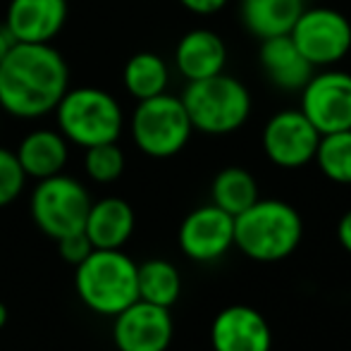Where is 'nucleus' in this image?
<instances>
[{
	"instance_id": "nucleus-1",
	"label": "nucleus",
	"mask_w": 351,
	"mask_h": 351,
	"mask_svg": "<svg viewBox=\"0 0 351 351\" xmlns=\"http://www.w3.org/2000/svg\"><path fill=\"white\" fill-rule=\"evenodd\" d=\"M67 88L70 67L51 43H14L0 62V110L8 115H48Z\"/></svg>"
},
{
	"instance_id": "nucleus-2",
	"label": "nucleus",
	"mask_w": 351,
	"mask_h": 351,
	"mask_svg": "<svg viewBox=\"0 0 351 351\" xmlns=\"http://www.w3.org/2000/svg\"><path fill=\"white\" fill-rule=\"evenodd\" d=\"M304 220L291 204L280 199H258L234 215V246L251 261L278 263L299 249Z\"/></svg>"
},
{
	"instance_id": "nucleus-3",
	"label": "nucleus",
	"mask_w": 351,
	"mask_h": 351,
	"mask_svg": "<svg viewBox=\"0 0 351 351\" xmlns=\"http://www.w3.org/2000/svg\"><path fill=\"white\" fill-rule=\"evenodd\" d=\"M74 287L88 311L115 318L139 299V265L122 249H93L77 265Z\"/></svg>"
},
{
	"instance_id": "nucleus-4",
	"label": "nucleus",
	"mask_w": 351,
	"mask_h": 351,
	"mask_svg": "<svg viewBox=\"0 0 351 351\" xmlns=\"http://www.w3.org/2000/svg\"><path fill=\"white\" fill-rule=\"evenodd\" d=\"M180 98L194 132H204L210 136H225L241 130L254 110V101L246 84L225 72L199 79V82H186L184 93Z\"/></svg>"
},
{
	"instance_id": "nucleus-5",
	"label": "nucleus",
	"mask_w": 351,
	"mask_h": 351,
	"mask_svg": "<svg viewBox=\"0 0 351 351\" xmlns=\"http://www.w3.org/2000/svg\"><path fill=\"white\" fill-rule=\"evenodd\" d=\"M53 112L58 132L67 143L82 148L117 141L125 130V115L117 98L96 86L67 88Z\"/></svg>"
},
{
	"instance_id": "nucleus-6",
	"label": "nucleus",
	"mask_w": 351,
	"mask_h": 351,
	"mask_svg": "<svg viewBox=\"0 0 351 351\" xmlns=\"http://www.w3.org/2000/svg\"><path fill=\"white\" fill-rule=\"evenodd\" d=\"M132 139L148 158H172L189 143L194 127L180 96L158 93L136 101L130 120Z\"/></svg>"
},
{
	"instance_id": "nucleus-7",
	"label": "nucleus",
	"mask_w": 351,
	"mask_h": 351,
	"mask_svg": "<svg viewBox=\"0 0 351 351\" xmlns=\"http://www.w3.org/2000/svg\"><path fill=\"white\" fill-rule=\"evenodd\" d=\"M88 208H91V196L86 186L62 172L38 180L29 201L34 225L56 241L74 232H82Z\"/></svg>"
},
{
	"instance_id": "nucleus-8",
	"label": "nucleus",
	"mask_w": 351,
	"mask_h": 351,
	"mask_svg": "<svg viewBox=\"0 0 351 351\" xmlns=\"http://www.w3.org/2000/svg\"><path fill=\"white\" fill-rule=\"evenodd\" d=\"M289 38L315 70L337 67L351 53V22L335 8L304 5Z\"/></svg>"
},
{
	"instance_id": "nucleus-9",
	"label": "nucleus",
	"mask_w": 351,
	"mask_h": 351,
	"mask_svg": "<svg viewBox=\"0 0 351 351\" xmlns=\"http://www.w3.org/2000/svg\"><path fill=\"white\" fill-rule=\"evenodd\" d=\"M299 93V110L318 134L351 130V72L339 67L315 70Z\"/></svg>"
},
{
	"instance_id": "nucleus-10",
	"label": "nucleus",
	"mask_w": 351,
	"mask_h": 351,
	"mask_svg": "<svg viewBox=\"0 0 351 351\" xmlns=\"http://www.w3.org/2000/svg\"><path fill=\"white\" fill-rule=\"evenodd\" d=\"M318 141V130L299 108H287L270 115L261 134L265 158L282 170H299L313 162Z\"/></svg>"
},
{
	"instance_id": "nucleus-11",
	"label": "nucleus",
	"mask_w": 351,
	"mask_h": 351,
	"mask_svg": "<svg viewBox=\"0 0 351 351\" xmlns=\"http://www.w3.org/2000/svg\"><path fill=\"white\" fill-rule=\"evenodd\" d=\"M175 337L170 308L136 299L115 315L112 342L117 351H167Z\"/></svg>"
},
{
	"instance_id": "nucleus-12",
	"label": "nucleus",
	"mask_w": 351,
	"mask_h": 351,
	"mask_svg": "<svg viewBox=\"0 0 351 351\" xmlns=\"http://www.w3.org/2000/svg\"><path fill=\"white\" fill-rule=\"evenodd\" d=\"M180 249L196 263H213L234 246V215L215 204L199 206L182 220Z\"/></svg>"
},
{
	"instance_id": "nucleus-13",
	"label": "nucleus",
	"mask_w": 351,
	"mask_h": 351,
	"mask_svg": "<svg viewBox=\"0 0 351 351\" xmlns=\"http://www.w3.org/2000/svg\"><path fill=\"white\" fill-rule=\"evenodd\" d=\"M213 351H270L273 332L263 313L251 306H227L213 318Z\"/></svg>"
},
{
	"instance_id": "nucleus-14",
	"label": "nucleus",
	"mask_w": 351,
	"mask_h": 351,
	"mask_svg": "<svg viewBox=\"0 0 351 351\" xmlns=\"http://www.w3.org/2000/svg\"><path fill=\"white\" fill-rule=\"evenodd\" d=\"M67 22V0H10L5 29L17 43H51Z\"/></svg>"
},
{
	"instance_id": "nucleus-15",
	"label": "nucleus",
	"mask_w": 351,
	"mask_h": 351,
	"mask_svg": "<svg viewBox=\"0 0 351 351\" xmlns=\"http://www.w3.org/2000/svg\"><path fill=\"white\" fill-rule=\"evenodd\" d=\"M258 65L270 86L287 93H299L306 86V82L311 79V74L315 72V67L294 46L289 34L261 41Z\"/></svg>"
},
{
	"instance_id": "nucleus-16",
	"label": "nucleus",
	"mask_w": 351,
	"mask_h": 351,
	"mask_svg": "<svg viewBox=\"0 0 351 351\" xmlns=\"http://www.w3.org/2000/svg\"><path fill=\"white\" fill-rule=\"evenodd\" d=\"M227 46L213 29H191L175 46V67L186 82L208 79L225 72Z\"/></svg>"
},
{
	"instance_id": "nucleus-17",
	"label": "nucleus",
	"mask_w": 351,
	"mask_h": 351,
	"mask_svg": "<svg viewBox=\"0 0 351 351\" xmlns=\"http://www.w3.org/2000/svg\"><path fill=\"white\" fill-rule=\"evenodd\" d=\"M134 208L125 199L108 196L93 204L86 213L84 234L93 244V249H122L134 234Z\"/></svg>"
},
{
	"instance_id": "nucleus-18",
	"label": "nucleus",
	"mask_w": 351,
	"mask_h": 351,
	"mask_svg": "<svg viewBox=\"0 0 351 351\" xmlns=\"http://www.w3.org/2000/svg\"><path fill=\"white\" fill-rule=\"evenodd\" d=\"M14 156H17L24 175L38 182L46 177L60 175L65 170L70 146L58 130H34L19 141Z\"/></svg>"
},
{
	"instance_id": "nucleus-19",
	"label": "nucleus",
	"mask_w": 351,
	"mask_h": 351,
	"mask_svg": "<svg viewBox=\"0 0 351 351\" xmlns=\"http://www.w3.org/2000/svg\"><path fill=\"white\" fill-rule=\"evenodd\" d=\"M301 10V0H239L241 27L258 41L289 34Z\"/></svg>"
},
{
	"instance_id": "nucleus-20",
	"label": "nucleus",
	"mask_w": 351,
	"mask_h": 351,
	"mask_svg": "<svg viewBox=\"0 0 351 351\" xmlns=\"http://www.w3.org/2000/svg\"><path fill=\"white\" fill-rule=\"evenodd\" d=\"M122 82L132 98L143 101V98H153L158 93L167 91L170 84V67L158 53L141 51L127 60L125 72H122Z\"/></svg>"
},
{
	"instance_id": "nucleus-21",
	"label": "nucleus",
	"mask_w": 351,
	"mask_h": 351,
	"mask_svg": "<svg viewBox=\"0 0 351 351\" xmlns=\"http://www.w3.org/2000/svg\"><path fill=\"white\" fill-rule=\"evenodd\" d=\"M210 204H215L217 208H222L230 215H239L249 206H254L258 196V182L244 167H225L215 175L210 184Z\"/></svg>"
},
{
	"instance_id": "nucleus-22",
	"label": "nucleus",
	"mask_w": 351,
	"mask_h": 351,
	"mask_svg": "<svg viewBox=\"0 0 351 351\" xmlns=\"http://www.w3.org/2000/svg\"><path fill=\"white\" fill-rule=\"evenodd\" d=\"M182 294V275L170 261L151 258L139 265V299L170 308Z\"/></svg>"
},
{
	"instance_id": "nucleus-23",
	"label": "nucleus",
	"mask_w": 351,
	"mask_h": 351,
	"mask_svg": "<svg viewBox=\"0 0 351 351\" xmlns=\"http://www.w3.org/2000/svg\"><path fill=\"white\" fill-rule=\"evenodd\" d=\"M313 160L330 182L351 184V130L320 134Z\"/></svg>"
},
{
	"instance_id": "nucleus-24",
	"label": "nucleus",
	"mask_w": 351,
	"mask_h": 351,
	"mask_svg": "<svg viewBox=\"0 0 351 351\" xmlns=\"http://www.w3.org/2000/svg\"><path fill=\"white\" fill-rule=\"evenodd\" d=\"M84 170L98 184H110L117 182L125 172V153L117 146V141L98 143V146L84 148Z\"/></svg>"
},
{
	"instance_id": "nucleus-25",
	"label": "nucleus",
	"mask_w": 351,
	"mask_h": 351,
	"mask_svg": "<svg viewBox=\"0 0 351 351\" xmlns=\"http://www.w3.org/2000/svg\"><path fill=\"white\" fill-rule=\"evenodd\" d=\"M24 184H27V175L14 151L0 146V208L14 204L24 191Z\"/></svg>"
},
{
	"instance_id": "nucleus-26",
	"label": "nucleus",
	"mask_w": 351,
	"mask_h": 351,
	"mask_svg": "<svg viewBox=\"0 0 351 351\" xmlns=\"http://www.w3.org/2000/svg\"><path fill=\"white\" fill-rule=\"evenodd\" d=\"M58 251H60L62 261H67L70 265L77 268L84 258L93 251V244L88 241V237L82 232H74V234H67L62 239H58Z\"/></svg>"
},
{
	"instance_id": "nucleus-27",
	"label": "nucleus",
	"mask_w": 351,
	"mask_h": 351,
	"mask_svg": "<svg viewBox=\"0 0 351 351\" xmlns=\"http://www.w3.org/2000/svg\"><path fill=\"white\" fill-rule=\"evenodd\" d=\"M184 10H189L191 14H199V17H208V14L220 12L222 8H227L230 0H177Z\"/></svg>"
},
{
	"instance_id": "nucleus-28",
	"label": "nucleus",
	"mask_w": 351,
	"mask_h": 351,
	"mask_svg": "<svg viewBox=\"0 0 351 351\" xmlns=\"http://www.w3.org/2000/svg\"><path fill=\"white\" fill-rule=\"evenodd\" d=\"M337 239H339V244L344 246V251H349V254H351V208L344 213L342 217H339V222H337Z\"/></svg>"
},
{
	"instance_id": "nucleus-29",
	"label": "nucleus",
	"mask_w": 351,
	"mask_h": 351,
	"mask_svg": "<svg viewBox=\"0 0 351 351\" xmlns=\"http://www.w3.org/2000/svg\"><path fill=\"white\" fill-rule=\"evenodd\" d=\"M14 43H17V41H14L12 34H10L8 29H5V24H3V27H0V62H3V58L8 56L10 48H12Z\"/></svg>"
},
{
	"instance_id": "nucleus-30",
	"label": "nucleus",
	"mask_w": 351,
	"mask_h": 351,
	"mask_svg": "<svg viewBox=\"0 0 351 351\" xmlns=\"http://www.w3.org/2000/svg\"><path fill=\"white\" fill-rule=\"evenodd\" d=\"M5 323H8V306L0 301V330L5 328Z\"/></svg>"
},
{
	"instance_id": "nucleus-31",
	"label": "nucleus",
	"mask_w": 351,
	"mask_h": 351,
	"mask_svg": "<svg viewBox=\"0 0 351 351\" xmlns=\"http://www.w3.org/2000/svg\"><path fill=\"white\" fill-rule=\"evenodd\" d=\"M304 5H308V3H320V0H301Z\"/></svg>"
},
{
	"instance_id": "nucleus-32",
	"label": "nucleus",
	"mask_w": 351,
	"mask_h": 351,
	"mask_svg": "<svg viewBox=\"0 0 351 351\" xmlns=\"http://www.w3.org/2000/svg\"><path fill=\"white\" fill-rule=\"evenodd\" d=\"M0 120H3V110H0Z\"/></svg>"
}]
</instances>
